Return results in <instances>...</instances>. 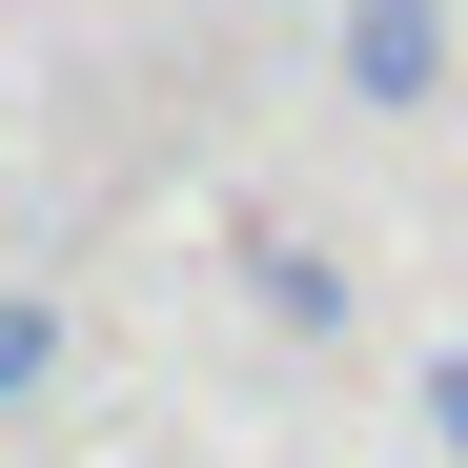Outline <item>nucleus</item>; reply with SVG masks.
Segmentation results:
<instances>
[{
  "label": "nucleus",
  "instance_id": "nucleus-2",
  "mask_svg": "<svg viewBox=\"0 0 468 468\" xmlns=\"http://www.w3.org/2000/svg\"><path fill=\"white\" fill-rule=\"evenodd\" d=\"M41 367H61V305L21 285V305H0V408H21V387H41Z\"/></svg>",
  "mask_w": 468,
  "mask_h": 468
},
{
  "label": "nucleus",
  "instance_id": "nucleus-3",
  "mask_svg": "<svg viewBox=\"0 0 468 468\" xmlns=\"http://www.w3.org/2000/svg\"><path fill=\"white\" fill-rule=\"evenodd\" d=\"M428 408H448V448H468V346H448V387H428Z\"/></svg>",
  "mask_w": 468,
  "mask_h": 468
},
{
  "label": "nucleus",
  "instance_id": "nucleus-1",
  "mask_svg": "<svg viewBox=\"0 0 468 468\" xmlns=\"http://www.w3.org/2000/svg\"><path fill=\"white\" fill-rule=\"evenodd\" d=\"M346 82H367L387 122H408V102L448 82V21H428V0H346Z\"/></svg>",
  "mask_w": 468,
  "mask_h": 468
}]
</instances>
